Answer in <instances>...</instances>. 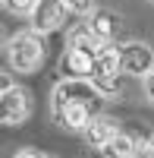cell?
Returning a JSON list of instances; mask_svg holds the SVG:
<instances>
[{"instance_id": "obj_1", "label": "cell", "mask_w": 154, "mask_h": 158, "mask_svg": "<svg viewBox=\"0 0 154 158\" xmlns=\"http://www.w3.org/2000/svg\"><path fill=\"white\" fill-rule=\"evenodd\" d=\"M44 35H38V32H19V35H13L10 38V44H6V60H10V70H16V73H38L41 70V63H44Z\"/></svg>"}, {"instance_id": "obj_2", "label": "cell", "mask_w": 154, "mask_h": 158, "mask_svg": "<svg viewBox=\"0 0 154 158\" xmlns=\"http://www.w3.org/2000/svg\"><path fill=\"white\" fill-rule=\"evenodd\" d=\"M32 117V92L22 85H6L0 92V123L19 127Z\"/></svg>"}, {"instance_id": "obj_3", "label": "cell", "mask_w": 154, "mask_h": 158, "mask_svg": "<svg viewBox=\"0 0 154 158\" xmlns=\"http://www.w3.org/2000/svg\"><path fill=\"white\" fill-rule=\"evenodd\" d=\"M29 22H32V32H38V35L57 32L66 25V6L60 0H35L29 10Z\"/></svg>"}, {"instance_id": "obj_4", "label": "cell", "mask_w": 154, "mask_h": 158, "mask_svg": "<svg viewBox=\"0 0 154 158\" xmlns=\"http://www.w3.org/2000/svg\"><path fill=\"white\" fill-rule=\"evenodd\" d=\"M117 51H120V73L142 79L148 70H154V51H151V44H145V41H129V44H123V48H117Z\"/></svg>"}, {"instance_id": "obj_5", "label": "cell", "mask_w": 154, "mask_h": 158, "mask_svg": "<svg viewBox=\"0 0 154 158\" xmlns=\"http://www.w3.org/2000/svg\"><path fill=\"white\" fill-rule=\"evenodd\" d=\"M54 114V123L60 130H69V133H82V130L88 127V120H91L94 114V104H85V101H69L63 104V108L50 111Z\"/></svg>"}, {"instance_id": "obj_6", "label": "cell", "mask_w": 154, "mask_h": 158, "mask_svg": "<svg viewBox=\"0 0 154 158\" xmlns=\"http://www.w3.org/2000/svg\"><path fill=\"white\" fill-rule=\"evenodd\" d=\"M117 133H120V120L110 117V114H91L88 127L82 130V136H85V142L91 149H101L110 136H117Z\"/></svg>"}, {"instance_id": "obj_7", "label": "cell", "mask_w": 154, "mask_h": 158, "mask_svg": "<svg viewBox=\"0 0 154 158\" xmlns=\"http://www.w3.org/2000/svg\"><path fill=\"white\" fill-rule=\"evenodd\" d=\"M88 29H91L98 38H101V41H113V38H117V32H120V16H117V13H113V10H91V13H88Z\"/></svg>"}, {"instance_id": "obj_8", "label": "cell", "mask_w": 154, "mask_h": 158, "mask_svg": "<svg viewBox=\"0 0 154 158\" xmlns=\"http://www.w3.org/2000/svg\"><path fill=\"white\" fill-rule=\"evenodd\" d=\"M60 73H63V79H88L91 76V57L75 48H66L60 57Z\"/></svg>"}, {"instance_id": "obj_9", "label": "cell", "mask_w": 154, "mask_h": 158, "mask_svg": "<svg viewBox=\"0 0 154 158\" xmlns=\"http://www.w3.org/2000/svg\"><path fill=\"white\" fill-rule=\"evenodd\" d=\"M104 44H110V41H101L85 22L75 25V29H69V35H66V48H75V51H82V54H88V57H94Z\"/></svg>"}, {"instance_id": "obj_10", "label": "cell", "mask_w": 154, "mask_h": 158, "mask_svg": "<svg viewBox=\"0 0 154 158\" xmlns=\"http://www.w3.org/2000/svg\"><path fill=\"white\" fill-rule=\"evenodd\" d=\"M94 76H120V51L117 48L104 44L91 57V76L88 79H94Z\"/></svg>"}, {"instance_id": "obj_11", "label": "cell", "mask_w": 154, "mask_h": 158, "mask_svg": "<svg viewBox=\"0 0 154 158\" xmlns=\"http://www.w3.org/2000/svg\"><path fill=\"white\" fill-rule=\"evenodd\" d=\"M135 142H138L135 136H129V133H123V130H120V133H117V136H110L98 152L104 155V158H132Z\"/></svg>"}, {"instance_id": "obj_12", "label": "cell", "mask_w": 154, "mask_h": 158, "mask_svg": "<svg viewBox=\"0 0 154 158\" xmlns=\"http://www.w3.org/2000/svg\"><path fill=\"white\" fill-rule=\"evenodd\" d=\"M63 6H66V13H75V16H88L94 6H98V0H60Z\"/></svg>"}, {"instance_id": "obj_13", "label": "cell", "mask_w": 154, "mask_h": 158, "mask_svg": "<svg viewBox=\"0 0 154 158\" xmlns=\"http://www.w3.org/2000/svg\"><path fill=\"white\" fill-rule=\"evenodd\" d=\"M35 0H0V6H3L6 13H13V16H29Z\"/></svg>"}, {"instance_id": "obj_14", "label": "cell", "mask_w": 154, "mask_h": 158, "mask_svg": "<svg viewBox=\"0 0 154 158\" xmlns=\"http://www.w3.org/2000/svg\"><path fill=\"white\" fill-rule=\"evenodd\" d=\"M132 158H154V146H151V139H138V142H135Z\"/></svg>"}, {"instance_id": "obj_15", "label": "cell", "mask_w": 154, "mask_h": 158, "mask_svg": "<svg viewBox=\"0 0 154 158\" xmlns=\"http://www.w3.org/2000/svg\"><path fill=\"white\" fill-rule=\"evenodd\" d=\"M142 85H145V98L154 101V70H148V73L142 76Z\"/></svg>"}, {"instance_id": "obj_16", "label": "cell", "mask_w": 154, "mask_h": 158, "mask_svg": "<svg viewBox=\"0 0 154 158\" xmlns=\"http://www.w3.org/2000/svg\"><path fill=\"white\" fill-rule=\"evenodd\" d=\"M13 158H54V155H47V152H38V149H19Z\"/></svg>"}, {"instance_id": "obj_17", "label": "cell", "mask_w": 154, "mask_h": 158, "mask_svg": "<svg viewBox=\"0 0 154 158\" xmlns=\"http://www.w3.org/2000/svg\"><path fill=\"white\" fill-rule=\"evenodd\" d=\"M6 85H13V82H10V76H6V73H3V70H0V92H3V89H6Z\"/></svg>"}, {"instance_id": "obj_18", "label": "cell", "mask_w": 154, "mask_h": 158, "mask_svg": "<svg viewBox=\"0 0 154 158\" xmlns=\"http://www.w3.org/2000/svg\"><path fill=\"white\" fill-rule=\"evenodd\" d=\"M0 44H3V35H0Z\"/></svg>"}, {"instance_id": "obj_19", "label": "cell", "mask_w": 154, "mask_h": 158, "mask_svg": "<svg viewBox=\"0 0 154 158\" xmlns=\"http://www.w3.org/2000/svg\"><path fill=\"white\" fill-rule=\"evenodd\" d=\"M151 146H154V136H151Z\"/></svg>"}, {"instance_id": "obj_20", "label": "cell", "mask_w": 154, "mask_h": 158, "mask_svg": "<svg viewBox=\"0 0 154 158\" xmlns=\"http://www.w3.org/2000/svg\"><path fill=\"white\" fill-rule=\"evenodd\" d=\"M151 3H154V0H151Z\"/></svg>"}]
</instances>
